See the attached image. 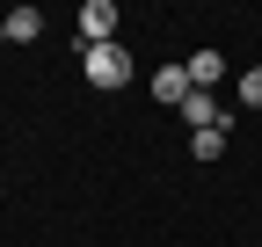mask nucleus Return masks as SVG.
Masks as SVG:
<instances>
[{
    "instance_id": "obj_6",
    "label": "nucleus",
    "mask_w": 262,
    "mask_h": 247,
    "mask_svg": "<svg viewBox=\"0 0 262 247\" xmlns=\"http://www.w3.org/2000/svg\"><path fill=\"white\" fill-rule=\"evenodd\" d=\"M226 138H233V124H211V131H189V153H196V160H219V153H226Z\"/></svg>"
},
{
    "instance_id": "obj_5",
    "label": "nucleus",
    "mask_w": 262,
    "mask_h": 247,
    "mask_svg": "<svg viewBox=\"0 0 262 247\" xmlns=\"http://www.w3.org/2000/svg\"><path fill=\"white\" fill-rule=\"evenodd\" d=\"M219 80H226V58H219V51H196V58H189V87H204V95H211Z\"/></svg>"
},
{
    "instance_id": "obj_4",
    "label": "nucleus",
    "mask_w": 262,
    "mask_h": 247,
    "mask_svg": "<svg viewBox=\"0 0 262 247\" xmlns=\"http://www.w3.org/2000/svg\"><path fill=\"white\" fill-rule=\"evenodd\" d=\"M182 124H189V131H211V124H226V109H219V95H204V87H196V95L175 109Z\"/></svg>"
},
{
    "instance_id": "obj_9",
    "label": "nucleus",
    "mask_w": 262,
    "mask_h": 247,
    "mask_svg": "<svg viewBox=\"0 0 262 247\" xmlns=\"http://www.w3.org/2000/svg\"><path fill=\"white\" fill-rule=\"evenodd\" d=\"M0 44H8V15H0Z\"/></svg>"
},
{
    "instance_id": "obj_3",
    "label": "nucleus",
    "mask_w": 262,
    "mask_h": 247,
    "mask_svg": "<svg viewBox=\"0 0 262 247\" xmlns=\"http://www.w3.org/2000/svg\"><path fill=\"white\" fill-rule=\"evenodd\" d=\"M80 37L88 44H117V8H110V0H88V8H80Z\"/></svg>"
},
{
    "instance_id": "obj_1",
    "label": "nucleus",
    "mask_w": 262,
    "mask_h": 247,
    "mask_svg": "<svg viewBox=\"0 0 262 247\" xmlns=\"http://www.w3.org/2000/svg\"><path fill=\"white\" fill-rule=\"evenodd\" d=\"M80 66H88V80L110 95V87H124V80H131V51H124V44H88Z\"/></svg>"
},
{
    "instance_id": "obj_2",
    "label": "nucleus",
    "mask_w": 262,
    "mask_h": 247,
    "mask_svg": "<svg viewBox=\"0 0 262 247\" xmlns=\"http://www.w3.org/2000/svg\"><path fill=\"white\" fill-rule=\"evenodd\" d=\"M189 95H196V87H189V66H160V73H153V102H160V109H182Z\"/></svg>"
},
{
    "instance_id": "obj_7",
    "label": "nucleus",
    "mask_w": 262,
    "mask_h": 247,
    "mask_svg": "<svg viewBox=\"0 0 262 247\" xmlns=\"http://www.w3.org/2000/svg\"><path fill=\"white\" fill-rule=\"evenodd\" d=\"M8 37H15V44L44 37V15H37V8H8Z\"/></svg>"
},
{
    "instance_id": "obj_8",
    "label": "nucleus",
    "mask_w": 262,
    "mask_h": 247,
    "mask_svg": "<svg viewBox=\"0 0 262 247\" xmlns=\"http://www.w3.org/2000/svg\"><path fill=\"white\" fill-rule=\"evenodd\" d=\"M241 102H248V109H262V66H248V73H241Z\"/></svg>"
}]
</instances>
